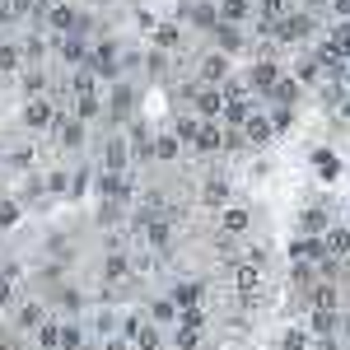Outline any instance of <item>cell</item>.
Instances as JSON below:
<instances>
[{"label":"cell","mask_w":350,"mask_h":350,"mask_svg":"<svg viewBox=\"0 0 350 350\" xmlns=\"http://www.w3.org/2000/svg\"><path fill=\"white\" fill-rule=\"evenodd\" d=\"M24 126L28 131H47V126H56V108L47 103V98H33L24 108Z\"/></svg>","instance_id":"cell-2"},{"label":"cell","mask_w":350,"mask_h":350,"mask_svg":"<svg viewBox=\"0 0 350 350\" xmlns=\"http://www.w3.org/2000/svg\"><path fill=\"white\" fill-rule=\"evenodd\" d=\"M313 163H318V173H323V178H336V173H341V163H336V154H332V150H318V154H313Z\"/></svg>","instance_id":"cell-30"},{"label":"cell","mask_w":350,"mask_h":350,"mask_svg":"<svg viewBox=\"0 0 350 350\" xmlns=\"http://www.w3.org/2000/svg\"><path fill=\"white\" fill-rule=\"evenodd\" d=\"M19 66V47H0V70H14Z\"/></svg>","instance_id":"cell-38"},{"label":"cell","mask_w":350,"mask_h":350,"mask_svg":"<svg viewBox=\"0 0 350 350\" xmlns=\"http://www.w3.org/2000/svg\"><path fill=\"white\" fill-rule=\"evenodd\" d=\"M47 187H52V191H66V187H70V178H66V173H52V178H47Z\"/></svg>","instance_id":"cell-40"},{"label":"cell","mask_w":350,"mask_h":350,"mask_svg":"<svg viewBox=\"0 0 350 350\" xmlns=\"http://www.w3.org/2000/svg\"><path fill=\"white\" fill-rule=\"evenodd\" d=\"M336 10H341V14H350V0H336Z\"/></svg>","instance_id":"cell-44"},{"label":"cell","mask_w":350,"mask_h":350,"mask_svg":"<svg viewBox=\"0 0 350 350\" xmlns=\"http://www.w3.org/2000/svg\"><path fill=\"white\" fill-rule=\"evenodd\" d=\"M308 304H313L318 313H336V308H341V299H336V285H332V280H327V285H313V290H308Z\"/></svg>","instance_id":"cell-5"},{"label":"cell","mask_w":350,"mask_h":350,"mask_svg":"<svg viewBox=\"0 0 350 350\" xmlns=\"http://www.w3.org/2000/svg\"><path fill=\"white\" fill-rule=\"evenodd\" d=\"M56 126H61V145H66V150H80L84 145V122L80 117H66V122L56 117Z\"/></svg>","instance_id":"cell-12"},{"label":"cell","mask_w":350,"mask_h":350,"mask_svg":"<svg viewBox=\"0 0 350 350\" xmlns=\"http://www.w3.org/2000/svg\"><path fill=\"white\" fill-rule=\"evenodd\" d=\"M108 350H131V341H126V336H112V341H108Z\"/></svg>","instance_id":"cell-43"},{"label":"cell","mask_w":350,"mask_h":350,"mask_svg":"<svg viewBox=\"0 0 350 350\" xmlns=\"http://www.w3.org/2000/svg\"><path fill=\"white\" fill-rule=\"evenodd\" d=\"M201 201H206V206H219V211H224V206H229V183H224V178H211V183L201 187Z\"/></svg>","instance_id":"cell-15"},{"label":"cell","mask_w":350,"mask_h":350,"mask_svg":"<svg viewBox=\"0 0 350 350\" xmlns=\"http://www.w3.org/2000/svg\"><path fill=\"white\" fill-rule=\"evenodd\" d=\"M61 350H84V332H80L75 323L61 327Z\"/></svg>","instance_id":"cell-31"},{"label":"cell","mask_w":350,"mask_h":350,"mask_svg":"<svg viewBox=\"0 0 350 350\" xmlns=\"http://www.w3.org/2000/svg\"><path fill=\"white\" fill-rule=\"evenodd\" d=\"M323 247H327V257H346L350 252V229L346 224H332L323 234Z\"/></svg>","instance_id":"cell-7"},{"label":"cell","mask_w":350,"mask_h":350,"mask_svg":"<svg viewBox=\"0 0 350 350\" xmlns=\"http://www.w3.org/2000/svg\"><path fill=\"white\" fill-rule=\"evenodd\" d=\"M299 229H304V239H323L327 229H332V224H327V211L323 206H308V211L299 215Z\"/></svg>","instance_id":"cell-4"},{"label":"cell","mask_w":350,"mask_h":350,"mask_svg":"<svg viewBox=\"0 0 350 350\" xmlns=\"http://www.w3.org/2000/svg\"><path fill=\"white\" fill-rule=\"evenodd\" d=\"M280 350H313V336H308V327H290V332L280 336Z\"/></svg>","instance_id":"cell-22"},{"label":"cell","mask_w":350,"mask_h":350,"mask_svg":"<svg viewBox=\"0 0 350 350\" xmlns=\"http://www.w3.org/2000/svg\"><path fill=\"white\" fill-rule=\"evenodd\" d=\"M341 323H346V332H350V313H346V318H341Z\"/></svg>","instance_id":"cell-45"},{"label":"cell","mask_w":350,"mask_h":350,"mask_svg":"<svg viewBox=\"0 0 350 350\" xmlns=\"http://www.w3.org/2000/svg\"><path fill=\"white\" fill-rule=\"evenodd\" d=\"M215 42H219V52H239V47H243V33H239V28H229V24H219L215 28Z\"/></svg>","instance_id":"cell-25"},{"label":"cell","mask_w":350,"mask_h":350,"mask_svg":"<svg viewBox=\"0 0 350 350\" xmlns=\"http://www.w3.org/2000/svg\"><path fill=\"white\" fill-rule=\"evenodd\" d=\"M150 323L154 327L178 323V304H173V299H154V304H150Z\"/></svg>","instance_id":"cell-16"},{"label":"cell","mask_w":350,"mask_h":350,"mask_svg":"<svg viewBox=\"0 0 350 350\" xmlns=\"http://www.w3.org/2000/svg\"><path fill=\"white\" fill-rule=\"evenodd\" d=\"M38 350H61V323L47 318V323L38 327Z\"/></svg>","instance_id":"cell-24"},{"label":"cell","mask_w":350,"mask_h":350,"mask_svg":"<svg viewBox=\"0 0 350 350\" xmlns=\"http://www.w3.org/2000/svg\"><path fill=\"white\" fill-rule=\"evenodd\" d=\"M126 163H131V145H126L122 135H112L108 150H103V168H108V173H126Z\"/></svg>","instance_id":"cell-3"},{"label":"cell","mask_w":350,"mask_h":350,"mask_svg":"<svg viewBox=\"0 0 350 350\" xmlns=\"http://www.w3.org/2000/svg\"><path fill=\"white\" fill-rule=\"evenodd\" d=\"M271 94H275V103H280V108H290V103H295V94H299V84L295 80H275V84H271Z\"/></svg>","instance_id":"cell-29"},{"label":"cell","mask_w":350,"mask_h":350,"mask_svg":"<svg viewBox=\"0 0 350 350\" xmlns=\"http://www.w3.org/2000/svg\"><path fill=\"white\" fill-rule=\"evenodd\" d=\"M173 346H178V350H196V346H201V332H191V327H178Z\"/></svg>","instance_id":"cell-33"},{"label":"cell","mask_w":350,"mask_h":350,"mask_svg":"<svg viewBox=\"0 0 350 350\" xmlns=\"http://www.w3.org/2000/svg\"><path fill=\"white\" fill-rule=\"evenodd\" d=\"M336 327H341V318H336V313H318V308L308 313V336H318V341H323V336H332Z\"/></svg>","instance_id":"cell-14"},{"label":"cell","mask_w":350,"mask_h":350,"mask_svg":"<svg viewBox=\"0 0 350 350\" xmlns=\"http://www.w3.org/2000/svg\"><path fill=\"white\" fill-rule=\"evenodd\" d=\"M247 80H252V89H267V94H271V84L280 80V75H275V61H262V66H252V75H247Z\"/></svg>","instance_id":"cell-20"},{"label":"cell","mask_w":350,"mask_h":350,"mask_svg":"<svg viewBox=\"0 0 350 350\" xmlns=\"http://www.w3.org/2000/svg\"><path fill=\"white\" fill-rule=\"evenodd\" d=\"M10 163H14V168H33V150H14V159H10Z\"/></svg>","instance_id":"cell-39"},{"label":"cell","mask_w":350,"mask_h":350,"mask_svg":"<svg viewBox=\"0 0 350 350\" xmlns=\"http://www.w3.org/2000/svg\"><path fill=\"white\" fill-rule=\"evenodd\" d=\"M219 19H224V24L247 19V0H219Z\"/></svg>","instance_id":"cell-27"},{"label":"cell","mask_w":350,"mask_h":350,"mask_svg":"<svg viewBox=\"0 0 350 350\" xmlns=\"http://www.w3.org/2000/svg\"><path fill=\"white\" fill-rule=\"evenodd\" d=\"M5 304H14V285H10V280H0V308H5Z\"/></svg>","instance_id":"cell-41"},{"label":"cell","mask_w":350,"mask_h":350,"mask_svg":"<svg viewBox=\"0 0 350 350\" xmlns=\"http://www.w3.org/2000/svg\"><path fill=\"white\" fill-rule=\"evenodd\" d=\"M243 140H252V145H267V140H271V117L252 112V117L243 122Z\"/></svg>","instance_id":"cell-8"},{"label":"cell","mask_w":350,"mask_h":350,"mask_svg":"<svg viewBox=\"0 0 350 350\" xmlns=\"http://www.w3.org/2000/svg\"><path fill=\"white\" fill-rule=\"evenodd\" d=\"M47 19H52V28H75V24H80V14H75L70 5H52Z\"/></svg>","instance_id":"cell-26"},{"label":"cell","mask_w":350,"mask_h":350,"mask_svg":"<svg viewBox=\"0 0 350 350\" xmlns=\"http://www.w3.org/2000/svg\"><path fill=\"white\" fill-rule=\"evenodd\" d=\"M280 14H285V0H262V19H267V28L275 24Z\"/></svg>","instance_id":"cell-36"},{"label":"cell","mask_w":350,"mask_h":350,"mask_svg":"<svg viewBox=\"0 0 350 350\" xmlns=\"http://www.w3.org/2000/svg\"><path fill=\"white\" fill-rule=\"evenodd\" d=\"M313 5H323V0H313Z\"/></svg>","instance_id":"cell-46"},{"label":"cell","mask_w":350,"mask_h":350,"mask_svg":"<svg viewBox=\"0 0 350 350\" xmlns=\"http://www.w3.org/2000/svg\"><path fill=\"white\" fill-rule=\"evenodd\" d=\"M135 350H163V336H159V327L154 323H145L140 332H135V341H131Z\"/></svg>","instance_id":"cell-21"},{"label":"cell","mask_w":350,"mask_h":350,"mask_svg":"<svg viewBox=\"0 0 350 350\" xmlns=\"http://www.w3.org/2000/svg\"><path fill=\"white\" fill-rule=\"evenodd\" d=\"M196 112H201V117H219V112H224V98L211 94V89H196Z\"/></svg>","instance_id":"cell-18"},{"label":"cell","mask_w":350,"mask_h":350,"mask_svg":"<svg viewBox=\"0 0 350 350\" xmlns=\"http://www.w3.org/2000/svg\"><path fill=\"white\" fill-rule=\"evenodd\" d=\"M308 33H313V14H295V19L280 24V42H299V38H308Z\"/></svg>","instance_id":"cell-9"},{"label":"cell","mask_w":350,"mask_h":350,"mask_svg":"<svg viewBox=\"0 0 350 350\" xmlns=\"http://www.w3.org/2000/svg\"><path fill=\"white\" fill-rule=\"evenodd\" d=\"M145 243L159 252V247H168V243H173V229H168L163 219H150V224H145Z\"/></svg>","instance_id":"cell-17"},{"label":"cell","mask_w":350,"mask_h":350,"mask_svg":"<svg viewBox=\"0 0 350 350\" xmlns=\"http://www.w3.org/2000/svg\"><path fill=\"white\" fill-rule=\"evenodd\" d=\"M24 89H28V94H42V75L33 70V75H28V80H24Z\"/></svg>","instance_id":"cell-42"},{"label":"cell","mask_w":350,"mask_h":350,"mask_svg":"<svg viewBox=\"0 0 350 350\" xmlns=\"http://www.w3.org/2000/svg\"><path fill=\"white\" fill-rule=\"evenodd\" d=\"M327 47H336L341 56H350V24H341V28H332V42Z\"/></svg>","instance_id":"cell-34"},{"label":"cell","mask_w":350,"mask_h":350,"mask_svg":"<svg viewBox=\"0 0 350 350\" xmlns=\"http://www.w3.org/2000/svg\"><path fill=\"white\" fill-rule=\"evenodd\" d=\"M191 145H196L201 154H215V150H224V135H219L215 126H211V122H201V126H196V140H191Z\"/></svg>","instance_id":"cell-11"},{"label":"cell","mask_w":350,"mask_h":350,"mask_svg":"<svg viewBox=\"0 0 350 350\" xmlns=\"http://www.w3.org/2000/svg\"><path fill=\"white\" fill-rule=\"evenodd\" d=\"M42 323H47V308H42V304H24V308H19V327H24V332H38Z\"/></svg>","instance_id":"cell-19"},{"label":"cell","mask_w":350,"mask_h":350,"mask_svg":"<svg viewBox=\"0 0 350 350\" xmlns=\"http://www.w3.org/2000/svg\"><path fill=\"white\" fill-rule=\"evenodd\" d=\"M131 275V257L126 252H108V262H103V280L117 285V280H126Z\"/></svg>","instance_id":"cell-10"},{"label":"cell","mask_w":350,"mask_h":350,"mask_svg":"<svg viewBox=\"0 0 350 350\" xmlns=\"http://www.w3.org/2000/svg\"><path fill=\"white\" fill-rule=\"evenodd\" d=\"M150 159H159V163H173L178 159V135H154V140H150Z\"/></svg>","instance_id":"cell-13"},{"label":"cell","mask_w":350,"mask_h":350,"mask_svg":"<svg viewBox=\"0 0 350 350\" xmlns=\"http://www.w3.org/2000/svg\"><path fill=\"white\" fill-rule=\"evenodd\" d=\"M290 122H295V112H290V108H275V112H271V131H285Z\"/></svg>","instance_id":"cell-37"},{"label":"cell","mask_w":350,"mask_h":350,"mask_svg":"<svg viewBox=\"0 0 350 350\" xmlns=\"http://www.w3.org/2000/svg\"><path fill=\"white\" fill-rule=\"evenodd\" d=\"M201 75H206V80H229V66H224V56H206V61H201Z\"/></svg>","instance_id":"cell-28"},{"label":"cell","mask_w":350,"mask_h":350,"mask_svg":"<svg viewBox=\"0 0 350 350\" xmlns=\"http://www.w3.org/2000/svg\"><path fill=\"white\" fill-rule=\"evenodd\" d=\"M247 224H252L247 206H224V211H219V229H224V239H243Z\"/></svg>","instance_id":"cell-1"},{"label":"cell","mask_w":350,"mask_h":350,"mask_svg":"<svg viewBox=\"0 0 350 350\" xmlns=\"http://www.w3.org/2000/svg\"><path fill=\"white\" fill-rule=\"evenodd\" d=\"M19 224V201H0V229H14Z\"/></svg>","instance_id":"cell-35"},{"label":"cell","mask_w":350,"mask_h":350,"mask_svg":"<svg viewBox=\"0 0 350 350\" xmlns=\"http://www.w3.org/2000/svg\"><path fill=\"white\" fill-rule=\"evenodd\" d=\"M201 295H206V290H201V280H183L168 299H173V304H178V313H183V308H201Z\"/></svg>","instance_id":"cell-6"},{"label":"cell","mask_w":350,"mask_h":350,"mask_svg":"<svg viewBox=\"0 0 350 350\" xmlns=\"http://www.w3.org/2000/svg\"><path fill=\"white\" fill-rule=\"evenodd\" d=\"M154 42H159L163 52H168V47H178V24H159V28H154Z\"/></svg>","instance_id":"cell-32"},{"label":"cell","mask_w":350,"mask_h":350,"mask_svg":"<svg viewBox=\"0 0 350 350\" xmlns=\"http://www.w3.org/2000/svg\"><path fill=\"white\" fill-rule=\"evenodd\" d=\"M178 14H183V19H196V24H206V28H211V24L219 19V14L211 10V5H206V0H196V5H183Z\"/></svg>","instance_id":"cell-23"}]
</instances>
